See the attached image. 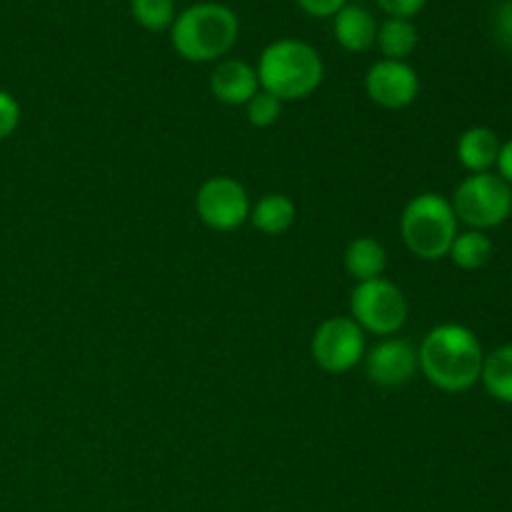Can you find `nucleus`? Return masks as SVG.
Instances as JSON below:
<instances>
[{
    "instance_id": "obj_11",
    "label": "nucleus",
    "mask_w": 512,
    "mask_h": 512,
    "mask_svg": "<svg viewBox=\"0 0 512 512\" xmlns=\"http://www.w3.org/2000/svg\"><path fill=\"white\" fill-rule=\"evenodd\" d=\"M210 93L223 105H248L255 93H260L258 73L248 60L223 58L210 73Z\"/></svg>"
},
{
    "instance_id": "obj_5",
    "label": "nucleus",
    "mask_w": 512,
    "mask_h": 512,
    "mask_svg": "<svg viewBox=\"0 0 512 512\" xmlns=\"http://www.w3.org/2000/svg\"><path fill=\"white\" fill-rule=\"evenodd\" d=\"M453 210L470 230H490L512 215V188L495 173H473L455 188Z\"/></svg>"
},
{
    "instance_id": "obj_16",
    "label": "nucleus",
    "mask_w": 512,
    "mask_h": 512,
    "mask_svg": "<svg viewBox=\"0 0 512 512\" xmlns=\"http://www.w3.org/2000/svg\"><path fill=\"white\" fill-rule=\"evenodd\" d=\"M375 45L385 60H408L413 50L418 48V28L413 25V20L388 18L378 25Z\"/></svg>"
},
{
    "instance_id": "obj_3",
    "label": "nucleus",
    "mask_w": 512,
    "mask_h": 512,
    "mask_svg": "<svg viewBox=\"0 0 512 512\" xmlns=\"http://www.w3.org/2000/svg\"><path fill=\"white\" fill-rule=\"evenodd\" d=\"M240 35V20L223 3H195L175 15L170 43L188 63H215L233 50Z\"/></svg>"
},
{
    "instance_id": "obj_15",
    "label": "nucleus",
    "mask_w": 512,
    "mask_h": 512,
    "mask_svg": "<svg viewBox=\"0 0 512 512\" xmlns=\"http://www.w3.org/2000/svg\"><path fill=\"white\" fill-rule=\"evenodd\" d=\"M295 203L285 193H268L250 208L248 223L263 235H283L295 223Z\"/></svg>"
},
{
    "instance_id": "obj_4",
    "label": "nucleus",
    "mask_w": 512,
    "mask_h": 512,
    "mask_svg": "<svg viewBox=\"0 0 512 512\" xmlns=\"http://www.w3.org/2000/svg\"><path fill=\"white\" fill-rule=\"evenodd\" d=\"M458 235L453 203L440 193H420L408 200L400 215V238L420 260L448 258Z\"/></svg>"
},
{
    "instance_id": "obj_8",
    "label": "nucleus",
    "mask_w": 512,
    "mask_h": 512,
    "mask_svg": "<svg viewBox=\"0 0 512 512\" xmlns=\"http://www.w3.org/2000/svg\"><path fill=\"white\" fill-rule=\"evenodd\" d=\"M250 195L230 175H215L198 188L195 195V213L200 223L215 233H233L250 218Z\"/></svg>"
},
{
    "instance_id": "obj_7",
    "label": "nucleus",
    "mask_w": 512,
    "mask_h": 512,
    "mask_svg": "<svg viewBox=\"0 0 512 512\" xmlns=\"http://www.w3.org/2000/svg\"><path fill=\"white\" fill-rule=\"evenodd\" d=\"M315 365L325 373H350L365 358V333L350 315H335L318 325L310 343Z\"/></svg>"
},
{
    "instance_id": "obj_19",
    "label": "nucleus",
    "mask_w": 512,
    "mask_h": 512,
    "mask_svg": "<svg viewBox=\"0 0 512 512\" xmlns=\"http://www.w3.org/2000/svg\"><path fill=\"white\" fill-rule=\"evenodd\" d=\"M130 13L135 23L143 25L150 33L170 30L175 20V0H130Z\"/></svg>"
},
{
    "instance_id": "obj_18",
    "label": "nucleus",
    "mask_w": 512,
    "mask_h": 512,
    "mask_svg": "<svg viewBox=\"0 0 512 512\" xmlns=\"http://www.w3.org/2000/svg\"><path fill=\"white\" fill-rule=\"evenodd\" d=\"M448 258L460 270H480L493 258V240L483 230H465L455 235Z\"/></svg>"
},
{
    "instance_id": "obj_1",
    "label": "nucleus",
    "mask_w": 512,
    "mask_h": 512,
    "mask_svg": "<svg viewBox=\"0 0 512 512\" xmlns=\"http://www.w3.org/2000/svg\"><path fill=\"white\" fill-rule=\"evenodd\" d=\"M485 353L478 335L458 323L435 325L418 345V370L443 393H465L483 373Z\"/></svg>"
},
{
    "instance_id": "obj_10",
    "label": "nucleus",
    "mask_w": 512,
    "mask_h": 512,
    "mask_svg": "<svg viewBox=\"0 0 512 512\" xmlns=\"http://www.w3.org/2000/svg\"><path fill=\"white\" fill-rule=\"evenodd\" d=\"M365 375L378 388H403L418 373V348L405 338H383L365 350Z\"/></svg>"
},
{
    "instance_id": "obj_12",
    "label": "nucleus",
    "mask_w": 512,
    "mask_h": 512,
    "mask_svg": "<svg viewBox=\"0 0 512 512\" xmlns=\"http://www.w3.org/2000/svg\"><path fill=\"white\" fill-rule=\"evenodd\" d=\"M333 33L343 50H348V53H365V50L375 45L378 23H375V15L368 8L348 3L333 15Z\"/></svg>"
},
{
    "instance_id": "obj_20",
    "label": "nucleus",
    "mask_w": 512,
    "mask_h": 512,
    "mask_svg": "<svg viewBox=\"0 0 512 512\" xmlns=\"http://www.w3.org/2000/svg\"><path fill=\"white\" fill-rule=\"evenodd\" d=\"M245 115H248V123L253 128H270L283 115V103L278 98H273L270 93H265V90H260L245 105Z\"/></svg>"
},
{
    "instance_id": "obj_25",
    "label": "nucleus",
    "mask_w": 512,
    "mask_h": 512,
    "mask_svg": "<svg viewBox=\"0 0 512 512\" xmlns=\"http://www.w3.org/2000/svg\"><path fill=\"white\" fill-rule=\"evenodd\" d=\"M495 168H498V175L505 180V183L512 188V138L508 143L500 145V155H498V163H495Z\"/></svg>"
},
{
    "instance_id": "obj_22",
    "label": "nucleus",
    "mask_w": 512,
    "mask_h": 512,
    "mask_svg": "<svg viewBox=\"0 0 512 512\" xmlns=\"http://www.w3.org/2000/svg\"><path fill=\"white\" fill-rule=\"evenodd\" d=\"M493 35L505 50H512V0L498 3L493 13Z\"/></svg>"
},
{
    "instance_id": "obj_24",
    "label": "nucleus",
    "mask_w": 512,
    "mask_h": 512,
    "mask_svg": "<svg viewBox=\"0 0 512 512\" xmlns=\"http://www.w3.org/2000/svg\"><path fill=\"white\" fill-rule=\"evenodd\" d=\"M303 13L313 15V18H333L340 8L348 5V0H298Z\"/></svg>"
},
{
    "instance_id": "obj_9",
    "label": "nucleus",
    "mask_w": 512,
    "mask_h": 512,
    "mask_svg": "<svg viewBox=\"0 0 512 512\" xmlns=\"http://www.w3.org/2000/svg\"><path fill=\"white\" fill-rule=\"evenodd\" d=\"M365 93L385 110H403L415 103L420 78L408 60H378L365 75Z\"/></svg>"
},
{
    "instance_id": "obj_17",
    "label": "nucleus",
    "mask_w": 512,
    "mask_h": 512,
    "mask_svg": "<svg viewBox=\"0 0 512 512\" xmlns=\"http://www.w3.org/2000/svg\"><path fill=\"white\" fill-rule=\"evenodd\" d=\"M480 380L495 400L512 405V343L500 345L498 350L485 355Z\"/></svg>"
},
{
    "instance_id": "obj_13",
    "label": "nucleus",
    "mask_w": 512,
    "mask_h": 512,
    "mask_svg": "<svg viewBox=\"0 0 512 512\" xmlns=\"http://www.w3.org/2000/svg\"><path fill=\"white\" fill-rule=\"evenodd\" d=\"M500 138L490 128H483V125H475V128H468L458 138V145H455V155H458L460 165L465 170L473 173H490V168H495L500 155Z\"/></svg>"
},
{
    "instance_id": "obj_14",
    "label": "nucleus",
    "mask_w": 512,
    "mask_h": 512,
    "mask_svg": "<svg viewBox=\"0 0 512 512\" xmlns=\"http://www.w3.org/2000/svg\"><path fill=\"white\" fill-rule=\"evenodd\" d=\"M343 263L355 283H365V280L383 278L385 268H388V253L380 240L363 235V238L350 240Z\"/></svg>"
},
{
    "instance_id": "obj_6",
    "label": "nucleus",
    "mask_w": 512,
    "mask_h": 512,
    "mask_svg": "<svg viewBox=\"0 0 512 512\" xmlns=\"http://www.w3.org/2000/svg\"><path fill=\"white\" fill-rule=\"evenodd\" d=\"M408 298L388 278L365 280L350 293V318L378 338H393L408 323Z\"/></svg>"
},
{
    "instance_id": "obj_2",
    "label": "nucleus",
    "mask_w": 512,
    "mask_h": 512,
    "mask_svg": "<svg viewBox=\"0 0 512 512\" xmlns=\"http://www.w3.org/2000/svg\"><path fill=\"white\" fill-rule=\"evenodd\" d=\"M260 90L278 98L280 103L305 100L320 88L325 65L318 50L298 38H280L260 53L258 60Z\"/></svg>"
},
{
    "instance_id": "obj_21",
    "label": "nucleus",
    "mask_w": 512,
    "mask_h": 512,
    "mask_svg": "<svg viewBox=\"0 0 512 512\" xmlns=\"http://www.w3.org/2000/svg\"><path fill=\"white\" fill-rule=\"evenodd\" d=\"M20 125V103L8 93L0 90V143L8 140Z\"/></svg>"
},
{
    "instance_id": "obj_23",
    "label": "nucleus",
    "mask_w": 512,
    "mask_h": 512,
    "mask_svg": "<svg viewBox=\"0 0 512 512\" xmlns=\"http://www.w3.org/2000/svg\"><path fill=\"white\" fill-rule=\"evenodd\" d=\"M375 3H378V8L383 10L388 18L410 20L425 8V3H428V0H375Z\"/></svg>"
}]
</instances>
